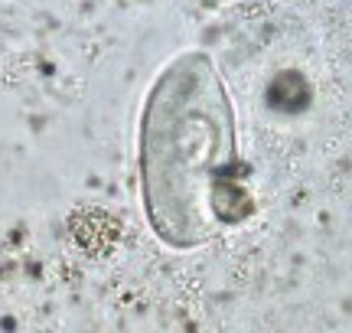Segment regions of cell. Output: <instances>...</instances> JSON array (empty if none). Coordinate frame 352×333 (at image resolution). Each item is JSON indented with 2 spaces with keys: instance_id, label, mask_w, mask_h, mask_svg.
Wrapping results in <instances>:
<instances>
[{
  "instance_id": "obj_1",
  "label": "cell",
  "mask_w": 352,
  "mask_h": 333,
  "mask_svg": "<svg viewBox=\"0 0 352 333\" xmlns=\"http://www.w3.org/2000/svg\"><path fill=\"white\" fill-rule=\"evenodd\" d=\"M138 166L147 222L170 248H199L254 213L235 108L206 52H179L153 78Z\"/></svg>"
}]
</instances>
